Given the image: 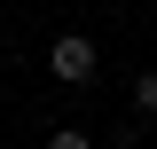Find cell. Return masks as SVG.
I'll use <instances>...</instances> for the list:
<instances>
[{
  "label": "cell",
  "mask_w": 157,
  "mask_h": 149,
  "mask_svg": "<svg viewBox=\"0 0 157 149\" xmlns=\"http://www.w3.org/2000/svg\"><path fill=\"white\" fill-rule=\"evenodd\" d=\"M47 71H55L63 86H86V78L102 71V55H94V39H86V32H63L55 47H47Z\"/></svg>",
  "instance_id": "cell-1"
},
{
  "label": "cell",
  "mask_w": 157,
  "mask_h": 149,
  "mask_svg": "<svg viewBox=\"0 0 157 149\" xmlns=\"http://www.w3.org/2000/svg\"><path fill=\"white\" fill-rule=\"evenodd\" d=\"M134 110H141V118H157V71H141V78H134Z\"/></svg>",
  "instance_id": "cell-2"
},
{
  "label": "cell",
  "mask_w": 157,
  "mask_h": 149,
  "mask_svg": "<svg viewBox=\"0 0 157 149\" xmlns=\"http://www.w3.org/2000/svg\"><path fill=\"white\" fill-rule=\"evenodd\" d=\"M47 149H94V141H86L78 126H55V133H47Z\"/></svg>",
  "instance_id": "cell-3"
}]
</instances>
